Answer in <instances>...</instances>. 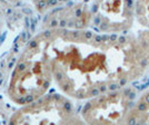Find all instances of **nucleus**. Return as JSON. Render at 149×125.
Here are the masks:
<instances>
[{"label": "nucleus", "instance_id": "f257e3e1", "mask_svg": "<svg viewBox=\"0 0 149 125\" xmlns=\"http://www.w3.org/2000/svg\"><path fill=\"white\" fill-rule=\"evenodd\" d=\"M66 96L90 100L141 78L149 64L136 34L46 28L24 48Z\"/></svg>", "mask_w": 149, "mask_h": 125}, {"label": "nucleus", "instance_id": "f03ea898", "mask_svg": "<svg viewBox=\"0 0 149 125\" xmlns=\"http://www.w3.org/2000/svg\"><path fill=\"white\" fill-rule=\"evenodd\" d=\"M85 29L101 35H124L134 25L135 2L93 1L84 2Z\"/></svg>", "mask_w": 149, "mask_h": 125}, {"label": "nucleus", "instance_id": "7ed1b4c3", "mask_svg": "<svg viewBox=\"0 0 149 125\" xmlns=\"http://www.w3.org/2000/svg\"><path fill=\"white\" fill-rule=\"evenodd\" d=\"M136 97L131 86L102 93L87 100L81 117L88 125H121Z\"/></svg>", "mask_w": 149, "mask_h": 125}, {"label": "nucleus", "instance_id": "20e7f679", "mask_svg": "<svg viewBox=\"0 0 149 125\" xmlns=\"http://www.w3.org/2000/svg\"><path fill=\"white\" fill-rule=\"evenodd\" d=\"M74 114L72 104L66 96L46 94L17 110L8 125H65Z\"/></svg>", "mask_w": 149, "mask_h": 125}, {"label": "nucleus", "instance_id": "39448f33", "mask_svg": "<svg viewBox=\"0 0 149 125\" xmlns=\"http://www.w3.org/2000/svg\"><path fill=\"white\" fill-rule=\"evenodd\" d=\"M121 125H149V88L137 95Z\"/></svg>", "mask_w": 149, "mask_h": 125}, {"label": "nucleus", "instance_id": "423d86ee", "mask_svg": "<svg viewBox=\"0 0 149 125\" xmlns=\"http://www.w3.org/2000/svg\"><path fill=\"white\" fill-rule=\"evenodd\" d=\"M135 16L139 25L149 30V1L135 2Z\"/></svg>", "mask_w": 149, "mask_h": 125}, {"label": "nucleus", "instance_id": "0eeeda50", "mask_svg": "<svg viewBox=\"0 0 149 125\" xmlns=\"http://www.w3.org/2000/svg\"><path fill=\"white\" fill-rule=\"evenodd\" d=\"M136 37L143 56L149 64V30L148 29H140L138 32H136Z\"/></svg>", "mask_w": 149, "mask_h": 125}, {"label": "nucleus", "instance_id": "6e6552de", "mask_svg": "<svg viewBox=\"0 0 149 125\" xmlns=\"http://www.w3.org/2000/svg\"><path fill=\"white\" fill-rule=\"evenodd\" d=\"M65 125H88V124L82 119L81 116L74 114V115H72V116L69 119V121Z\"/></svg>", "mask_w": 149, "mask_h": 125}]
</instances>
